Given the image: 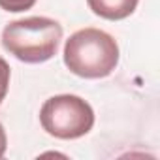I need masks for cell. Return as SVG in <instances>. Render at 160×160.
Wrapping results in <instances>:
<instances>
[{"instance_id":"obj_1","label":"cell","mask_w":160,"mask_h":160,"mask_svg":"<svg viewBox=\"0 0 160 160\" xmlns=\"http://www.w3.org/2000/svg\"><path fill=\"white\" fill-rule=\"evenodd\" d=\"M64 64L72 73L85 79L108 77L119 64V45L100 28L77 30L66 40Z\"/></svg>"},{"instance_id":"obj_2","label":"cell","mask_w":160,"mask_h":160,"mask_svg":"<svg viewBox=\"0 0 160 160\" xmlns=\"http://www.w3.org/2000/svg\"><path fill=\"white\" fill-rule=\"evenodd\" d=\"M62 40V27L49 17H25L12 21L2 30V47L27 64L53 58Z\"/></svg>"},{"instance_id":"obj_3","label":"cell","mask_w":160,"mask_h":160,"mask_svg":"<svg viewBox=\"0 0 160 160\" xmlns=\"http://www.w3.org/2000/svg\"><path fill=\"white\" fill-rule=\"evenodd\" d=\"M43 130L58 139H77L94 126V111L89 102L75 94H58L43 102L40 109Z\"/></svg>"},{"instance_id":"obj_4","label":"cell","mask_w":160,"mask_h":160,"mask_svg":"<svg viewBox=\"0 0 160 160\" xmlns=\"http://www.w3.org/2000/svg\"><path fill=\"white\" fill-rule=\"evenodd\" d=\"M139 0H87L89 8L94 15L108 19V21H121L130 17Z\"/></svg>"},{"instance_id":"obj_5","label":"cell","mask_w":160,"mask_h":160,"mask_svg":"<svg viewBox=\"0 0 160 160\" xmlns=\"http://www.w3.org/2000/svg\"><path fill=\"white\" fill-rule=\"evenodd\" d=\"M36 4V0H0V8L12 12V13H19V12H27Z\"/></svg>"},{"instance_id":"obj_6","label":"cell","mask_w":160,"mask_h":160,"mask_svg":"<svg viewBox=\"0 0 160 160\" xmlns=\"http://www.w3.org/2000/svg\"><path fill=\"white\" fill-rule=\"evenodd\" d=\"M10 77H12V72H10V64L0 57V104L4 102L6 94H8V87H10Z\"/></svg>"},{"instance_id":"obj_7","label":"cell","mask_w":160,"mask_h":160,"mask_svg":"<svg viewBox=\"0 0 160 160\" xmlns=\"http://www.w3.org/2000/svg\"><path fill=\"white\" fill-rule=\"evenodd\" d=\"M6 149H8V138H6V132H4V126L0 124V158L6 154Z\"/></svg>"}]
</instances>
